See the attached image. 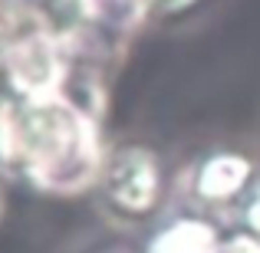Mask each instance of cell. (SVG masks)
<instances>
[{"instance_id": "cell-8", "label": "cell", "mask_w": 260, "mask_h": 253, "mask_svg": "<svg viewBox=\"0 0 260 253\" xmlns=\"http://www.w3.org/2000/svg\"><path fill=\"white\" fill-rule=\"evenodd\" d=\"M257 197H260V188H257Z\"/></svg>"}, {"instance_id": "cell-5", "label": "cell", "mask_w": 260, "mask_h": 253, "mask_svg": "<svg viewBox=\"0 0 260 253\" xmlns=\"http://www.w3.org/2000/svg\"><path fill=\"white\" fill-rule=\"evenodd\" d=\"M221 234L201 217H178L148 243V253H221Z\"/></svg>"}, {"instance_id": "cell-3", "label": "cell", "mask_w": 260, "mask_h": 253, "mask_svg": "<svg viewBox=\"0 0 260 253\" xmlns=\"http://www.w3.org/2000/svg\"><path fill=\"white\" fill-rule=\"evenodd\" d=\"M102 194L109 207L125 217H148L161 201L165 174L155 158V152L142 145L119 148L102 168Z\"/></svg>"}, {"instance_id": "cell-1", "label": "cell", "mask_w": 260, "mask_h": 253, "mask_svg": "<svg viewBox=\"0 0 260 253\" xmlns=\"http://www.w3.org/2000/svg\"><path fill=\"white\" fill-rule=\"evenodd\" d=\"M0 161L23 168L37 188L76 194L102 177L109 158L92 119L66 92L0 105Z\"/></svg>"}, {"instance_id": "cell-7", "label": "cell", "mask_w": 260, "mask_h": 253, "mask_svg": "<svg viewBox=\"0 0 260 253\" xmlns=\"http://www.w3.org/2000/svg\"><path fill=\"white\" fill-rule=\"evenodd\" d=\"M244 221H247V227L254 230V237H260V197L247 204V210H244Z\"/></svg>"}, {"instance_id": "cell-2", "label": "cell", "mask_w": 260, "mask_h": 253, "mask_svg": "<svg viewBox=\"0 0 260 253\" xmlns=\"http://www.w3.org/2000/svg\"><path fill=\"white\" fill-rule=\"evenodd\" d=\"M70 46L50 30L20 37L0 50V69L20 99H46L63 92L70 76Z\"/></svg>"}, {"instance_id": "cell-6", "label": "cell", "mask_w": 260, "mask_h": 253, "mask_svg": "<svg viewBox=\"0 0 260 253\" xmlns=\"http://www.w3.org/2000/svg\"><path fill=\"white\" fill-rule=\"evenodd\" d=\"M148 10V0H79V13L92 30L132 33Z\"/></svg>"}, {"instance_id": "cell-4", "label": "cell", "mask_w": 260, "mask_h": 253, "mask_svg": "<svg viewBox=\"0 0 260 253\" xmlns=\"http://www.w3.org/2000/svg\"><path fill=\"white\" fill-rule=\"evenodd\" d=\"M250 181V161L244 155L234 152H221V155H211L208 161H201L194 174V191L204 197V201H231L237 197Z\"/></svg>"}]
</instances>
